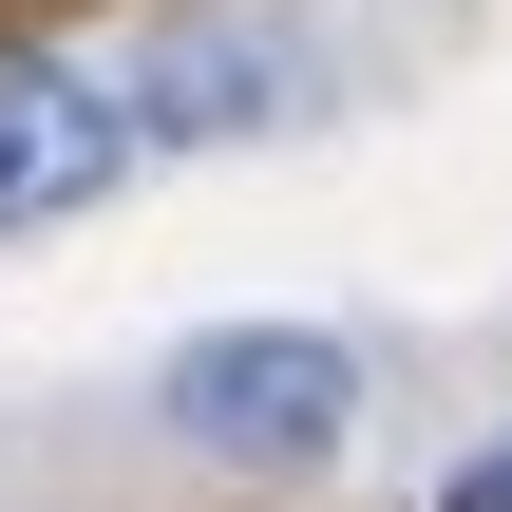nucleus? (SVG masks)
Here are the masks:
<instances>
[{
    "mask_svg": "<svg viewBox=\"0 0 512 512\" xmlns=\"http://www.w3.org/2000/svg\"><path fill=\"white\" fill-rule=\"evenodd\" d=\"M152 418L190 456H228V475H323L361 437V342H323V323H190L152 361Z\"/></svg>",
    "mask_w": 512,
    "mask_h": 512,
    "instance_id": "f257e3e1",
    "label": "nucleus"
},
{
    "mask_svg": "<svg viewBox=\"0 0 512 512\" xmlns=\"http://www.w3.org/2000/svg\"><path fill=\"white\" fill-rule=\"evenodd\" d=\"M304 76L323 57H304L285 0H190V19H152L114 57V114H133V152H228V133H285Z\"/></svg>",
    "mask_w": 512,
    "mask_h": 512,
    "instance_id": "f03ea898",
    "label": "nucleus"
},
{
    "mask_svg": "<svg viewBox=\"0 0 512 512\" xmlns=\"http://www.w3.org/2000/svg\"><path fill=\"white\" fill-rule=\"evenodd\" d=\"M114 171H133V114H114V76L0 57V247H19V228H76Z\"/></svg>",
    "mask_w": 512,
    "mask_h": 512,
    "instance_id": "7ed1b4c3",
    "label": "nucleus"
},
{
    "mask_svg": "<svg viewBox=\"0 0 512 512\" xmlns=\"http://www.w3.org/2000/svg\"><path fill=\"white\" fill-rule=\"evenodd\" d=\"M437 512H512V437H475V456L437 475Z\"/></svg>",
    "mask_w": 512,
    "mask_h": 512,
    "instance_id": "20e7f679",
    "label": "nucleus"
}]
</instances>
